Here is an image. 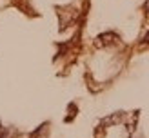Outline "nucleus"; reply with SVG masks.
Segmentation results:
<instances>
[{"instance_id":"1","label":"nucleus","mask_w":149,"mask_h":138,"mask_svg":"<svg viewBox=\"0 0 149 138\" xmlns=\"http://www.w3.org/2000/svg\"><path fill=\"white\" fill-rule=\"evenodd\" d=\"M47 126H49V123H42L36 131H33L29 138H47V129H49Z\"/></svg>"},{"instance_id":"6","label":"nucleus","mask_w":149,"mask_h":138,"mask_svg":"<svg viewBox=\"0 0 149 138\" xmlns=\"http://www.w3.org/2000/svg\"><path fill=\"white\" fill-rule=\"evenodd\" d=\"M142 44H149V33L144 36V40H142Z\"/></svg>"},{"instance_id":"7","label":"nucleus","mask_w":149,"mask_h":138,"mask_svg":"<svg viewBox=\"0 0 149 138\" xmlns=\"http://www.w3.org/2000/svg\"><path fill=\"white\" fill-rule=\"evenodd\" d=\"M146 9H147V13H149V0H147V4H146Z\"/></svg>"},{"instance_id":"5","label":"nucleus","mask_w":149,"mask_h":138,"mask_svg":"<svg viewBox=\"0 0 149 138\" xmlns=\"http://www.w3.org/2000/svg\"><path fill=\"white\" fill-rule=\"evenodd\" d=\"M7 136V129L4 126H0V138H6Z\"/></svg>"},{"instance_id":"3","label":"nucleus","mask_w":149,"mask_h":138,"mask_svg":"<svg viewBox=\"0 0 149 138\" xmlns=\"http://www.w3.org/2000/svg\"><path fill=\"white\" fill-rule=\"evenodd\" d=\"M122 116H124L122 113H116V114H111V116H107V118H104V120H102V126H104V127H107V126H109V123H118V122H120V120H122Z\"/></svg>"},{"instance_id":"4","label":"nucleus","mask_w":149,"mask_h":138,"mask_svg":"<svg viewBox=\"0 0 149 138\" xmlns=\"http://www.w3.org/2000/svg\"><path fill=\"white\" fill-rule=\"evenodd\" d=\"M69 111H71V114L68 116V118H65V122H69V120H73V116L77 114V105H74V104H69Z\"/></svg>"},{"instance_id":"2","label":"nucleus","mask_w":149,"mask_h":138,"mask_svg":"<svg viewBox=\"0 0 149 138\" xmlns=\"http://www.w3.org/2000/svg\"><path fill=\"white\" fill-rule=\"evenodd\" d=\"M115 38H116L115 33H104V35L98 36V42H96V44H98V46H106V44H111Z\"/></svg>"}]
</instances>
